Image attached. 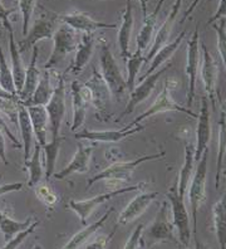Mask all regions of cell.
Wrapping results in <instances>:
<instances>
[{"mask_svg":"<svg viewBox=\"0 0 226 249\" xmlns=\"http://www.w3.org/2000/svg\"><path fill=\"white\" fill-rule=\"evenodd\" d=\"M170 242V243H178L175 235V225L169 216V204L162 201L157 210L154 220L148 225V228H143L142 231V243L143 247L156 246V244Z\"/></svg>","mask_w":226,"mask_h":249,"instance_id":"6da1fadb","label":"cell"},{"mask_svg":"<svg viewBox=\"0 0 226 249\" xmlns=\"http://www.w3.org/2000/svg\"><path fill=\"white\" fill-rule=\"evenodd\" d=\"M165 158V151H161L158 154H152V155H143L137 159H133L130 161H118L105 167L104 170L96 174L87 181V186L90 188L98 181H108V182H127L130 181L133 175V171L139 166L145 164L147 161L158 160V159Z\"/></svg>","mask_w":226,"mask_h":249,"instance_id":"7a4b0ae2","label":"cell"},{"mask_svg":"<svg viewBox=\"0 0 226 249\" xmlns=\"http://www.w3.org/2000/svg\"><path fill=\"white\" fill-rule=\"evenodd\" d=\"M208 158L209 150L204 152L196 166L193 175L191 178L190 185L187 189L186 195H189L190 201L191 216H192V235H197V214L200 207L206 199V175H208Z\"/></svg>","mask_w":226,"mask_h":249,"instance_id":"3957f363","label":"cell"},{"mask_svg":"<svg viewBox=\"0 0 226 249\" xmlns=\"http://www.w3.org/2000/svg\"><path fill=\"white\" fill-rule=\"evenodd\" d=\"M100 66L101 76L108 86L112 96L120 98L127 91L126 79L121 72L115 55L112 54L109 44L104 39L101 40L100 46Z\"/></svg>","mask_w":226,"mask_h":249,"instance_id":"277c9868","label":"cell"},{"mask_svg":"<svg viewBox=\"0 0 226 249\" xmlns=\"http://www.w3.org/2000/svg\"><path fill=\"white\" fill-rule=\"evenodd\" d=\"M167 199H169L170 208H171L172 223L175 225V229L178 234V242L189 247L191 237H192L190 215H189V210L185 205V197L178 194L177 181H175V184L167 192Z\"/></svg>","mask_w":226,"mask_h":249,"instance_id":"5b68a950","label":"cell"},{"mask_svg":"<svg viewBox=\"0 0 226 249\" xmlns=\"http://www.w3.org/2000/svg\"><path fill=\"white\" fill-rule=\"evenodd\" d=\"M52 39H53V49H52L51 57L43 66L44 70L48 71L58 66L67 55L74 52L79 43L77 32L63 23L57 28Z\"/></svg>","mask_w":226,"mask_h":249,"instance_id":"8992f818","label":"cell"},{"mask_svg":"<svg viewBox=\"0 0 226 249\" xmlns=\"http://www.w3.org/2000/svg\"><path fill=\"white\" fill-rule=\"evenodd\" d=\"M85 86L89 89L90 104L96 109V119L100 121H108L111 117L112 93L96 67H93L92 76Z\"/></svg>","mask_w":226,"mask_h":249,"instance_id":"52a82bcc","label":"cell"},{"mask_svg":"<svg viewBox=\"0 0 226 249\" xmlns=\"http://www.w3.org/2000/svg\"><path fill=\"white\" fill-rule=\"evenodd\" d=\"M142 189H143V182L137 184V185L123 186V188L115 189V190H112V192L96 195V196L90 197V199H86V200H73L72 199V200H70L68 207H70V209H72L75 214H77V216L79 218L82 224L86 225V223H87L90 214L93 213L94 210L100 207V205L104 204L105 201H109L115 196L126 194V193L141 192Z\"/></svg>","mask_w":226,"mask_h":249,"instance_id":"ba28073f","label":"cell"},{"mask_svg":"<svg viewBox=\"0 0 226 249\" xmlns=\"http://www.w3.org/2000/svg\"><path fill=\"white\" fill-rule=\"evenodd\" d=\"M59 21V16L54 14V13H44V14H42L30 27L24 39L18 43L19 51L24 52V51H28V49L36 46L40 40L52 39L54 32L59 27V24H58Z\"/></svg>","mask_w":226,"mask_h":249,"instance_id":"9c48e42d","label":"cell"},{"mask_svg":"<svg viewBox=\"0 0 226 249\" xmlns=\"http://www.w3.org/2000/svg\"><path fill=\"white\" fill-rule=\"evenodd\" d=\"M171 89H172V85L170 82V79H167L163 85V89L162 91L158 93V96L156 97L155 102L146 109L145 112H142L141 115L137 116L130 124L135 126L137 124H141L143 120L148 119L151 116L157 115V113H162V112H170V111H176V112H181V113H185V115L190 116L192 119H197V115L191 111L189 107L184 106V105H180L177 104L174 98H172V94H171Z\"/></svg>","mask_w":226,"mask_h":249,"instance_id":"30bf717a","label":"cell"},{"mask_svg":"<svg viewBox=\"0 0 226 249\" xmlns=\"http://www.w3.org/2000/svg\"><path fill=\"white\" fill-rule=\"evenodd\" d=\"M45 109H47V113H48L49 131H51L52 139H57V137L60 136V127H62L67 111L64 74H60L58 77L54 92L52 94L48 104L45 105Z\"/></svg>","mask_w":226,"mask_h":249,"instance_id":"8fae6325","label":"cell"},{"mask_svg":"<svg viewBox=\"0 0 226 249\" xmlns=\"http://www.w3.org/2000/svg\"><path fill=\"white\" fill-rule=\"evenodd\" d=\"M201 52H200V36L199 28L196 27L187 43V59H186V77H187V107L190 108L195 100L196 93V79L199 73L200 61H201Z\"/></svg>","mask_w":226,"mask_h":249,"instance_id":"7c38bea8","label":"cell"},{"mask_svg":"<svg viewBox=\"0 0 226 249\" xmlns=\"http://www.w3.org/2000/svg\"><path fill=\"white\" fill-rule=\"evenodd\" d=\"M201 49V79L204 82V89L206 92V97L209 98V102L212 106V108L216 109L217 101V64L215 62L214 57L209 52L208 47L201 43L200 44Z\"/></svg>","mask_w":226,"mask_h":249,"instance_id":"4fadbf2b","label":"cell"},{"mask_svg":"<svg viewBox=\"0 0 226 249\" xmlns=\"http://www.w3.org/2000/svg\"><path fill=\"white\" fill-rule=\"evenodd\" d=\"M145 128V126L141 124H137L135 126L127 124L121 130H109V131H94V130H82L81 132H77L74 137L77 140H86L89 142H120L126 137L132 136L135 134H139Z\"/></svg>","mask_w":226,"mask_h":249,"instance_id":"5bb4252c","label":"cell"},{"mask_svg":"<svg viewBox=\"0 0 226 249\" xmlns=\"http://www.w3.org/2000/svg\"><path fill=\"white\" fill-rule=\"evenodd\" d=\"M169 68H170L169 64H166V66H163V67L158 68L156 72H154L152 74H150V76H147L146 78L142 79L141 85L135 87L133 91L130 92V100H128V104H127L126 108L123 109V112L121 113V117L118 119V121L123 119V117H126L127 115H130L131 112H133L136 107L150 97L151 94H152V92H154L155 87H156L157 82H158V79L161 78L162 74H165V72L169 70Z\"/></svg>","mask_w":226,"mask_h":249,"instance_id":"9a60e30c","label":"cell"},{"mask_svg":"<svg viewBox=\"0 0 226 249\" xmlns=\"http://www.w3.org/2000/svg\"><path fill=\"white\" fill-rule=\"evenodd\" d=\"M210 102L206 96L201 97V106L197 115V128H196L195 143V161L201 159L204 152L208 151V146L211 140V119H210Z\"/></svg>","mask_w":226,"mask_h":249,"instance_id":"2e32d148","label":"cell"},{"mask_svg":"<svg viewBox=\"0 0 226 249\" xmlns=\"http://www.w3.org/2000/svg\"><path fill=\"white\" fill-rule=\"evenodd\" d=\"M60 23L68 25L75 32H81L82 34H93L100 29H117L118 25L115 23H102L94 20L89 14L82 12L70 13L59 16Z\"/></svg>","mask_w":226,"mask_h":249,"instance_id":"e0dca14e","label":"cell"},{"mask_svg":"<svg viewBox=\"0 0 226 249\" xmlns=\"http://www.w3.org/2000/svg\"><path fill=\"white\" fill-rule=\"evenodd\" d=\"M158 196V193H139L136 195L130 203L127 204V207L124 208L121 214L118 215L117 225H127L136 220L137 218L145 213L146 210L150 208V205L156 200V197Z\"/></svg>","mask_w":226,"mask_h":249,"instance_id":"ac0fdd59","label":"cell"},{"mask_svg":"<svg viewBox=\"0 0 226 249\" xmlns=\"http://www.w3.org/2000/svg\"><path fill=\"white\" fill-rule=\"evenodd\" d=\"M92 152H93V146H85L82 142H79L78 146H77V151L74 152L70 164L67 165L64 169L58 171V173L53 174L52 178H54L55 180H63L73 175V174L87 173L88 169H89Z\"/></svg>","mask_w":226,"mask_h":249,"instance_id":"d6986e66","label":"cell"},{"mask_svg":"<svg viewBox=\"0 0 226 249\" xmlns=\"http://www.w3.org/2000/svg\"><path fill=\"white\" fill-rule=\"evenodd\" d=\"M181 4H182V0H175V3L172 4L169 16L166 17L165 21L161 24V27L158 28V31L155 34L154 43H152V46H151L148 54L146 55V62H150L151 58L154 57L157 53V51H158L162 46H165L166 43H169V38L170 36H171V32L172 29H174L176 19H177L178 14H180Z\"/></svg>","mask_w":226,"mask_h":249,"instance_id":"ffe728a7","label":"cell"},{"mask_svg":"<svg viewBox=\"0 0 226 249\" xmlns=\"http://www.w3.org/2000/svg\"><path fill=\"white\" fill-rule=\"evenodd\" d=\"M133 5L132 0H126V8H124L123 16H122V21H121L120 31H118V47H120L121 55L123 58V61L130 57V43L131 36L133 31Z\"/></svg>","mask_w":226,"mask_h":249,"instance_id":"44dd1931","label":"cell"},{"mask_svg":"<svg viewBox=\"0 0 226 249\" xmlns=\"http://www.w3.org/2000/svg\"><path fill=\"white\" fill-rule=\"evenodd\" d=\"M94 51V36L93 34H82L78 47L75 49L74 59L70 68H67V73L78 74L85 70L88 62L90 61Z\"/></svg>","mask_w":226,"mask_h":249,"instance_id":"7402d4cb","label":"cell"},{"mask_svg":"<svg viewBox=\"0 0 226 249\" xmlns=\"http://www.w3.org/2000/svg\"><path fill=\"white\" fill-rule=\"evenodd\" d=\"M38 52H39V48L38 46L33 47V54H32V58H30L29 66L25 70V78L24 83H23V89L19 92L18 94V100L21 104H25L27 101H29V98L33 96L34 91H35L36 86L39 83L40 73L39 68L36 67V61H38Z\"/></svg>","mask_w":226,"mask_h":249,"instance_id":"603a6c76","label":"cell"},{"mask_svg":"<svg viewBox=\"0 0 226 249\" xmlns=\"http://www.w3.org/2000/svg\"><path fill=\"white\" fill-rule=\"evenodd\" d=\"M27 108L36 143H39L43 147L48 142L49 119L47 109H45V106H27Z\"/></svg>","mask_w":226,"mask_h":249,"instance_id":"cb8c5ba5","label":"cell"},{"mask_svg":"<svg viewBox=\"0 0 226 249\" xmlns=\"http://www.w3.org/2000/svg\"><path fill=\"white\" fill-rule=\"evenodd\" d=\"M186 36V32H181L180 34H178L177 36H176L175 39L172 40L171 43H166L165 46L161 47L158 51H157L156 54L154 55V57L151 58L150 61V66H148L147 71L145 72V74L142 77H139V81H142L143 78H146L147 76H150V74H152L154 72H156L158 68H161L163 66V64L166 63V62L169 61L170 58L172 57V55L175 54V52L178 49V47L181 46V43H182V40H184V38Z\"/></svg>","mask_w":226,"mask_h":249,"instance_id":"d4e9b609","label":"cell"},{"mask_svg":"<svg viewBox=\"0 0 226 249\" xmlns=\"http://www.w3.org/2000/svg\"><path fill=\"white\" fill-rule=\"evenodd\" d=\"M163 3H165V0H158V3L155 6V9L143 18V24H142L141 31H139V36H137V48H136L137 52L143 53L147 49V47L150 46L152 36L155 34L157 20H158V16H160Z\"/></svg>","mask_w":226,"mask_h":249,"instance_id":"484cf974","label":"cell"},{"mask_svg":"<svg viewBox=\"0 0 226 249\" xmlns=\"http://www.w3.org/2000/svg\"><path fill=\"white\" fill-rule=\"evenodd\" d=\"M18 107V124L20 128V136H21V147L24 149V162L28 161V159L32 155V147H33V127H32V122H30L29 113H28L27 106L19 102L17 104Z\"/></svg>","mask_w":226,"mask_h":249,"instance_id":"4316f807","label":"cell"},{"mask_svg":"<svg viewBox=\"0 0 226 249\" xmlns=\"http://www.w3.org/2000/svg\"><path fill=\"white\" fill-rule=\"evenodd\" d=\"M9 34V52H10V59H12V72L13 78H14V86L15 91H17V96L19 92L23 89V83H24L25 78V70L23 59H21L20 51L18 48V43L15 42L14 38V31L8 32Z\"/></svg>","mask_w":226,"mask_h":249,"instance_id":"83f0119b","label":"cell"},{"mask_svg":"<svg viewBox=\"0 0 226 249\" xmlns=\"http://www.w3.org/2000/svg\"><path fill=\"white\" fill-rule=\"evenodd\" d=\"M195 145L186 143L185 146V156H184V164L181 167L180 174L177 178V189L178 194L182 197L186 196L187 189L190 185L191 178L193 175V166H195Z\"/></svg>","mask_w":226,"mask_h":249,"instance_id":"f1b7e54d","label":"cell"},{"mask_svg":"<svg viewBox=\"0 0 226 249\" xmlns=\"http://www.w3.org/2000/svg\"><path fill=\"white\" fill-rule=\"evenodd\" d=\"M112 213H113V208H109V209L107 210L97 222H94L93 224L86 225V228H83L81 231L74 234L72 239H70L62 249H79L82 246H85L92 235H94L97 231L104 227L105 222L108 220V218L111 216Z\"/></svg>","mask_w":226,"mask_h":249,"instance_id":"f546056e","label":"cell"},{"mask_svg":"<svg viewBox=\"0 0 226 249\" xmlns=\"http://www.w3.org/2000/svg\"><path fill=\"white\" fill-rule=\"evenodd\" d=\"M70 96H72V126L70 130L75 131L81 126H83L86 121V115H87L88 102L83 98L81 93V85L78 81H73L70 85Z\"/></svg>","mask_w":226,"mask_h":249,"instance_id":"4dcf8cb0","label":"cell"},{"mask_svg":"<svg viewBox=\"0 0 226 249\" xmlns=\"http://www.w3.org/2000/svg\"><path fill=\"white\" fill-rule=\"evenodd\" d=\"M212 218L220 249H226V189L223 196L212 207Z\"/></svg>","mask_w":226,"mask_h":249,"instance_id":"1f68e13d","label":"cell"},{"mask_svg":"<svg viewBox=\"0 0 226 249\" xmlns=\"http://www.w3.org/2000/svg\"><path fill=\"white\" fill-rule=\"evenodd\" d=\"M53 92H54V89L51 82V71L45 70L40 76L39 83L36 86L33 96L23 105L24 106H45L51 100Z\"/></svg>","mask_w":226,"mask_h":249,"instance_id":"d6a6232c","label":"cell"},{"mask_svg":"<svg viewBox=\"0 0 226 249\" xmlns=\"http://www.w3.org/2000/svg\"><path fill=\"white\" fill-rule=\"evenodd\" d=\"M42 155L43 149L39 143L34 146L33 154L30 155L28 161H25V167L29 171V179H28V186L29 188H35L43 178V165H42Z\"/></svg>","mask_w":226,"mask_h":249,"instance_id":"836d02e7","label":"cell"},{"mask_svg":"<svg viewBox=\"0 0 226 249\" xmlns=\"http://www.w3.org/2000/svg\"><path fill=\"white\" fill-rule=\"evenodd\" d=\"M60 143H62V137L57 139H51L49 142L43 146V154H44V165H45V180L48 181L55 171V165H57L58 155H59Z\"/></svg>","mask_w":226,"mask_h":249,"instance_id":"e575fe53","label":"cell"},{"mask_svg":"<svg viewBox=\"0 0 226 249\" xmlns=\"http://www.w3.org/2000/svg\"><path fill=\"white\" fill-rule=\"evenodd\" d=\"M226 155V113L221 109L220 119H219V150H217L216 161V175H215V186L219 189L221 180V171H223L224 159Z\"/></svg>","mask_w":226,"mask_h":249,"instance_id":"d590c367","label":"cell"},{"mask_svg":"<svg viewBox=\"0 0 226 249\" xmlns=\"http://www.w3.org/2000/svg\"><path fill=\"white\" fill-rule=\"evenodd\" d=\"M32 224V218H28L24 222H18L6 215L5 213H0V231L3 233L5 242L14 238L15 235L25 229Z\"/></svg>","mask_w":226,"mask_h":249,"instance_id":"8d00e7d4","label":"cell"},{"mask_svg":"<svg viewBox=\"0 0 226 249\" xmlns=\"http://www.w3.org/2000/svg\"><path fill=\"white\" fill-rule=\"evenodd\" d=\"M146 62V55L142 52H137L130 54V57L126 59V67H127V91L132 92L136 87V81L139 77V72L141 70L142 64Z\"/></svg>","mask_w":226,"mask_h":249,"instance_id":"74e56055","label":"cell"},{"mask_svg":"<svg viewBox=\"0 0 226 249\" xmlns=\"http://www.w3.org/2000/svg\"><path fill=\"white\" fill-rule=\"evenodd\" d=\"M0 89H4L8 93L13 94V96H17L12 68L8 64V61H6L1 46H0Z\"/></svg>","mask_w":226,"mask_h":249,"instance_id":"f35d334b","label":"cell"},{"mask_svg":"<svg viewBox=\"0 0 226 249\" xmlns=\"http://www.w3.org/2000/svg\"><path fill=\"white\" fill-rule=\"evenodd\" d=\"M212 27L217 34V51H219L226 73V18L215 21Z\"/></svg>","mask_w":226,"mask_h":249,"instance_id":"ab89813d","label":"cell"},{"mask_svg":"<svg viewBox=\"0 0 226 249\" xmlns=\"http://www.w3.org/2000/svg\"><path fill=\"white\" fill-rule=\"evenodd\" d=\"M36 0H19V9H20L21 14V29H23V36H27L28 28L30 25V19L33 16V12L35 9Z\"/></svg>","mask_w":226,"mask_h":249,"instance_id":"60d3db41","label":"cell"},{"mask_svg":"<svg viewBox=\"0 0 226 249\" xmlns=\"http://www.w3.org/2000/svg\"><path fill=\"white\" fill-rule=\"evenodd\" d=\"M38 225H39V222L32 223V224H30L25 231H20V233L17 234L14 238H12L10 240L5 242V246H4L1 249H18L19 247H20V244L23 243L28 237H29L30 234H33V231H35V228L38 227Z\"/></svg>","mask_w":226,"mask_h":249,"instance_id":"b9f144b4","label":"cell"},{"mask_svg":"<svg viewBox=\"0 0 226 249\" xmlns=\"http://www.w3.org/2000/svg\"><path fill=\"white\" fill-rule=\"evenodd\" d=\"M36 197L39 199L42 203H44L47 207H53L58 201V196L55 193L49 188L48 185H36Z\"/></svg>","mask_w":226,"mask_h":249,"instance_id":"7bdbcfd3","label":"cell"},{"mask_svg":"<svg viewBox=\"0 0 226 249\" xmlns=\"http://www.w3.org/2000/svg\"><path fill=\"white\" fill-rule=\"evenodd\" d=\"M145 228V224H139L132 231L131 237L124 244L123 249H143V243H142V231Z\"/></svg>","mask_w":226,"mask_h":249,"instance_id":"ee69618b","label":"cell"},{"mask_svg":"<svg viewBox=\"0 0 226 249\" xmlns=\"http://www.w3.org/2000/svg\"><path fill=\"white\" fill-rule=\"evenodd\" d=\"M118 225H116L113 231L108 234V235H101V237L96 238L93 242H90L89 244L85 247V249H107V246L109 244V242L112 240L113 235L116 234V231H117Z\"/></svg>","mask_w":226,"mask_h":249,"instance_id":"f6af8a7d","label":"cell"},{"mask_svg":"<svg viewBox=\"0 0 226 249\" xmlns=\"http://www.w3.org/2000/svg\"><path fill=\"white\" fill-rule=\"evenodd\" d=\"M0 131H1V132H3L5 136H8V139H9V140L14 143L15 147H21V143L19 142L18 139L15 137V135H13L12 130H10L9 126H8V124H6V121L4 120L3 116H1V112H0Z\"/></svg>","mask_w":226,"mask_h":249,"instance_id":"bcb514c9","label":"cell"},{"mask_svg":"<svg viewBox=\"0 0 226 249\" xmlns=\"http://www.w3.org/2000/svg\"><path fill=\"white\" fill-rule=\"evenodd\" d=\"M10 13H12V10L6 9L5 6H4V4L1 3V0H0V21H1V24H3L4 28L6 29V32L13 31V25L9 20Z\"/></svg>","mask_w":226,"mask_h":249,"instance_id":"7dc6e473","label":"cell"},{"mask_svg":"<svg viewBox=\"0 0 226 249\" xmlns=\"http://www.w3.org/2000/svg\"><path fill=\"white\" fill-rule=\"evenodd\" d=\"M223 18H226V0H220L219 6H217V10L215 12L214 16L209 19L208 24H214L215 21L220 20Z\"/></svg>","mask_w":226,"mask_h":249,"instance_id":"c3c4849f","label":"cell"},{"mask_svg":"<svg viewBox=\"0 0 226 249\" xmlns=\"http://www.w3.org/2000/svg\"><path fill=\"white\" fill-rule=\"evenodd\" d=\"M23 182H12V184H4L0 185V196L9 194L13 192H19L23 189Z\"/></svg>","mask_w":226,"mask_h":249,"instance_id":"681fc988","label":"cell"},{"mask_svg":"<svg viewBox=\"0 0 226 249\" xmlns=\"http://www.w3.org/2000/svg\"><path fill=\"white\" fill-rule=\"evenodd\" d=\"M0 160L5 165H9V160L6 158V146H5V135L0 131Z\"/></svg>","mask_w":226,"mask_h":249,"instance_id":"f907efd6","label":"cell"},{"mask_svg":"<svg viewBox=\"0 0 226 249\" xmlns=\"http://www.w3.org/2000/svg\"><path fill=\"white\" fill-rule=\"evenodd\" d=\"M201 1H202V0H193L192 3H191L190 5H189V8H187V9L185 10L184 14H182V18L180 19V24H184L185 20H186V19L189 18V17H190L191 14H192L193 10H195L196 8L199 6V4L201 3Z\"/></svg>","mask_w":226,"mask_h":249,"instance_id":"816d5d0a","label":"cell"},{"mask_svg":"<svg viewBox=\"0 0 226 249\" xmlns=\"http://www.w3.org/2000/svg\"><path fill=\"white\" fill-rule=\"evenodd\" d=\"M139 6H141V12H142V16L145 18L147 16V5H148V0H139Z\"/></svg>","mask_w":226,"mask_h":249,"instance_id":"f5cc1de1","label":"cell"},{"mask_svg":"<svg viewBox=\"0 0 226 249\" xmlns=\"http://www.w3.org/2000/svg\"><path fill=\"white\" fill-rule=\"evenodd\" d=\"M193 238H195V249H210V248H208L205 244L201 243V240L197 238V235H196V237H193Z\"/></svg>","mask_w":226,"mask_h":249,"instance_id":"db71d44e","label":"cell"},{"mask_svg":"<svg viewBox=\"0 0 226 249\" xmlns=\"http://www.w3.org/2000/svg\"><path fill=\"white\" fill-rule=\"evenodd\" d=\"M176 249H189V247L184 246V244H181L180 242H178V243H177V248H176Z\"/></svg>","mask_w":226,"mask_h":249,"instance_id":"11a10c76","label":"cell"}]
</instances>
